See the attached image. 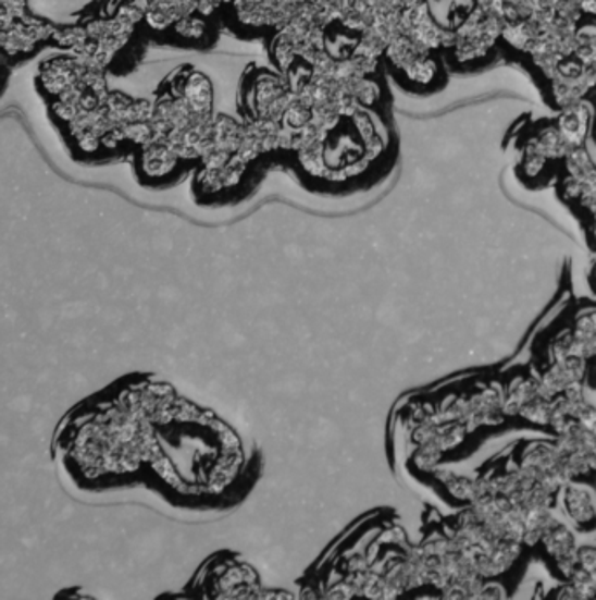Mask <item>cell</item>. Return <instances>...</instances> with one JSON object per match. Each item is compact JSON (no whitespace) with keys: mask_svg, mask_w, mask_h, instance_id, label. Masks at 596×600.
<instances>
[{"mask_svg":"<svg viewBox=\"0 0 596 600\" xmlns=\"http://www.w3.org/2000/svg\"><path fill=\"white\" fill-rule=\"evenodd\" d=\"M177 389L152 374H128L63 415L51 455L69 487L88 495L142 489L152 431Z\"/></svg>","mask_w":596,"mask_h":600,"instance_id":"6da1fadb","label":"cell"},{"mask_svg":"<svg viewBox=\"0 0 596 600\" xmlns=\"http://www.w3.org/2000/svg\"><path fill=\"white\" fill-rule=\"evenodd\" d=\"M261 475V454L214 409L177 391L158 415L142 489L184 513H219L238 506Z\"/></svg>","mask_w":596,"mask_h":600,"instance_id":"7a4b0ae2","label":"cell"},{"mask_svg":"<svg viewBox=\"0 0 596 600\" xmlns=\"http://www.w3.org/2000/svg\"><path fill=\"white\" fill-rule=\"evenodd\" d=\"M261 588L259 574L235 552L210 556L184 590L200 599H250Z\"/></svg>","mask_w":596,"mask_h":600,"instance_id":"3957f363","label":"cell"},{"mask_svg":"<svg viewBox=\"0 0 596 600\" xmlns=\"http://www.w3.org/2000/svg\"><path fill=\"white\" fill-rule=\"evenodd\" d=\"M134 155L138 183L152 189L172 186L184 177V169L195 167L163 138H154L151 143L144 144L135 149Z\"/></svg>","mask_w":596,"mask_h":600,"instance_id":"277c9868","label":"cell"},{"mask_svg":"<svg viewBox=\"0 0 596 600\" xmlns=\"http://www.w3.org/2000/svg\"><path fill=\"white\" fill-rule=\"evenodd\" d=\"M555 125L567 146L570 147V151L578 147H586L587 140L593 135V128H595V109H593L592 102L583 100V102L563 107L555 118Z\"/></svg>","mask_w":596,"mask_h":600,"instance_id":"5b68a950","label":"cell"},{"mask_svg":"<svg viewBox=\"0 0 596 600\" xmlns=\"http://www.w3.org/2000/svg\"><path fill=\"white\" fill-rule=\"evenodd\" d=\"M584 357L570 356L566 359L552 360L551 368L538 380V389L544 396L552 400L555 396H563L569 389L583 382Z\"/></svg>","mask_w":596,"mask_h":600,"instance_id":"8992f818","label":"cell"},{"mask_svg":"<svg viewBox=\"0 0 596 600\" xmlns=\"http://www.w3.org/2000/svg\"><path fill=\"white\" fill-rule=\"evenodd\" d=\"M546 552L555 559L558 567L563 571V574L570 576L574 571L575 562H578L579 547L575 542L574 534L552 516L549 524L544 529L543 538H541Z\"/></svg>","mask_w":596,"mask_h":600,"instance_id":"52a82bcc","label":"cell"},{"mask_svg":"<svg viewBox=\"0 0 596 600\" xmlns=\"http://www.w3.org/2000/svg\"><path fill=\"white\" fill-rule=\"evenodd\" d=\"M561 495L570 521L578 525H589L596 521V492L592 487L570 480L561 487Z\"/></svg>","mask_w":596,"mask_h":600,"instance_id":"ba28073f","label":"cell"},{"mask_svg":"<svg viewBox=\"0 0 596 600\" xmlns=\"http://www.w3.org/2000/svg\"><path fill=\"white\" fill-rule=\"evenodd\" d=\"M578 347V356H596V308H584L579 311L572 330Z\"/></svg>","mask_w":596,"mask_h":600,"instance_id":"9c48e42d","label":"cell"},{"mask_svg":"<svg viewBox=\"0 0 596 600\" xmlns=\"http://www.w3.org/2000/svg\"><path fill=\"white\" fill-rule=\"evenodd\" d=\"M593 284H595V287H596V262H595V267H593Z\"/></svg>","mask_w":596,"mask_h":600,"instance_id":"30bf717a","label":"cell"}]
</instances>
